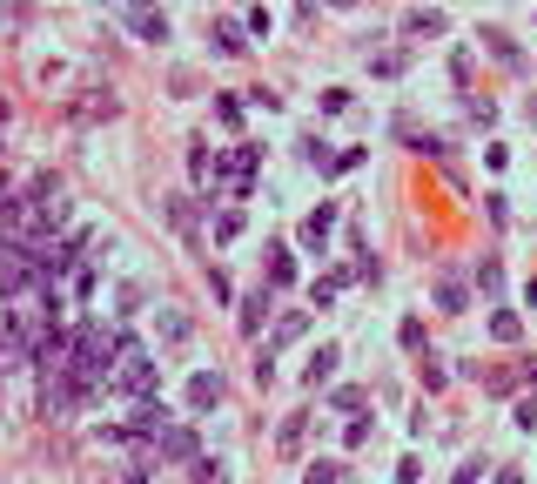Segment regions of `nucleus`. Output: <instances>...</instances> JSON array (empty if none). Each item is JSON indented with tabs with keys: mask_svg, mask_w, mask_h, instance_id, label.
<instances>
[{
	"mask_svg": "<svg viewBox=\"0 0 537 484\" xmlns=\"http://www.w3.org/2000/svg\"><path fill=\"white\" fill-rule=\"evenodd\" d=\"M108 377L134 397V404H142V397L154 390V357H148L134 337H114V370H108Z\"/></svg>",
	"mask_w": 537,
	"mask_h": 484,
	"instance_id": "f257e3e1",
	"label": "nucleus"
},
{
	"mask_svg": "<svg viewBox=\"0 0 537 484\" xmlns=\"http://www.w3.org/2000/svg\"><path fill=\"white\" fill-rule=\"evenodd\" d=\"M255 155H263L255 142L229 148V162H222V196H249V188H255Z\"/></svg>",
	"mask_w": 537,
	"mask_h": 484,
	"instance_id": "f03ea898",
	"label": "nucleus"
},
{
	"mask_svg": "<svg viewBox=\"0 0 537 484\" xmlns=\"http://www.w3.org/2000/svg\"><path fill=\"white\" fill-rule=\"evenodd\" d=\"M188 176H195V188H222V155L209 148V142H188Z\"/></svg>",
	"mask_w": 537,
	"mask_h": 484,
	"instance_id": "7ed1b4c3",
	"label": "nucleus"
},
{
	"mask_svg": "<svg viewBox=\"0 0 537 484\" xmlns=\"http://www.w3.org/2000/svg\"><path fill=\"white\" fill-rule=\"evenodd\" d=\"M128 27L142 34V41H162V34H168V14L154 7V0H128Z\"/></svg>",
	"mask_w": 537,
	"mask_h": 484,
	"instance_id": "20e7f679",
	"label": "nucleus"
},
{
	"mask_svg": "<svg viewBox=\"0 0 537 484\" xmlns=\"http://www.w3.org/2000/svg\"><path fill=\"white\" fill-rule=\"evenodd\" d=\"M75 377H67V370H55V377H47V384H41V410H47V418H67V404H75Z\"/></svg>",
	"mask_w": 537,
	"mask_h": 484,
	"instance_id": "39448f33",
	"label": "nucleus"
},
{
	"mask_svg": "<svg viewBox=\"0 0 537 484\" xmlns=\"http://www.w3.org/2000/svg\"><path fill=\"white\" fill-rule=\"evenodd\" d=\"M154 451H162V458H202V451H195V430H182V424H162V430H154Z\"/></svg>",
	"mask_w": 537,
	"mask_h": 484,
	"instance_id": "423d86ee",
	"label": "nucleus"
},
{
	"mask_svg": "<svg viewBox=\"0 0 537 484\" xmlns=\"http://www.w3.org/2000/svg\"><path fill=\"white\" fill-rule=\"evenodd\" d=\"M215 397H222V377H215V370H195V377H188V410H209Z\"/></svg>",
	"mask_w": 537,
	"mask_h": 484,
	"instance_id": "0eeeda50",
	"label": "nucleus"
},
{
	"mask_svg": "<svg viewBox=\"0 0 537 484\" xmlns=\"http://www.w3.org/2000/svg\"><path fill=\"white\" fill-rule=\"evenodd\" d=\"M483 47H491V55L504 61V67H524V55H517V41H511L504 27H483Z\"/></svg>",
	"mask_w": 537,
	"mask_h": 484,
	"instance_id": "6e6552de",
	"label": "nucleus"
},
{
	"mask_svg": "<svg viewBox=\"0 0 537 484\" xmlns=\"http://www.w3.org/2000/svg\"><path fill=\"white\" fill-rule=\"evenodd\" d=\"M283 283H296V256L275 249V256H269V289H283Z\"/></svg>",
	"mask_w": 537,
	"mask_h": 484,
	"instance_id": "1a4fd4ad",
	"label": "nucleus"
},
{
	"mask_svg": "<svg viewBox=\"0 0 537 484\" xmlns=\"http://www.w3.org/2000/svg\"><path fill=\"white\" fill-rule=\"evenodd\" d=\"M403 34H443V14H437V7H417V14L403 21Z\"/></svg>",
	"mask_w": 537,
	"mask_h": 484,
	"instance_id": "9d476101",
	"label": "nucleus"
},
{
	"mask_svg": "<svg viewBox=\"0 0 537 484\" xmlns=\"http://www.w3.org/2000/svg\"><path fill=\"white\" fill-rule=\"evenodd\" d=\"M263 309H269V283H263V289H255V297H249V303H242V330H263Z\"/></svg>",
	"mask_w": 537,
	"mask_h": 484,
	"instance_id": "9b49d317",
	"label": "nucleus"
},
{
	"mask_svg": "<svg viewBox=\"0 0 537 484\" xmlns=\"http://www.w3.org/2000/svg\"><path fill=\"white\" fill-rule=\"evenodd\" d=\"M303 337V309H289L283 323H275V337H269V350H283V343H296Z\"/></svg>",
	"mask_w": 537,
	"mask_h": 484,
	"instance_id": "f8f14e48",
	"label": "nucleus"
},
{
	"mask_svg": "<svg viewBox=\"0 0 537 484\" xmlns=\"http://www.w3.org/2000/svg\"><path fill=\"white\" fill-rule=\"evenodd\" d=\"M329 222H336V209H316V216L303 222V242H323V236H329Z\"/></svg>",
	"mask_w": 537,
	"mask_h": 484,
	"instance_id": "ddd939ff",
	"label": "nucleus"
},
{
	"mask_svg": "<svg viewBox=\"0 0 537 484\" xmlns=\"http://www.w3.org/2000/svg\"><path fill=\"white\" fill-rule=\"evenodd\" d=\"M168 222H175V229H182V236H195V209H188V202H182V196H175V202H168Z\"/></svg>",
	"mask_w": 537,
	"mask_h": 484,
	"instance_id": "4468645a",
	"label": "nucleus"
},
{
	"mask_svg": "<svg viewBox=\"0 0 537 484\" xmlns=\"http://www.w3.org/2000/svg\"><path fill=\"white\" fill-rule=\"evenodd\" d=\"M463 303H471V297H463V283H443V289H437V309H450V317H457Z\"/></svg>",
	"mask_w": 537,
	"mask_h": 484,
	"instance_id": "2eb2a0df",
	"label": "nucleus"
},
{
	"mask_svg": "<svg viewBox=\"0 0 537 484\" xmlns=\"http://www.w3.org/2000/svg\"><path fill=\"white\" fill-rule=\"evenodd\" d=\"M215 236L235 242V236H242V209H222V216H215Z\"/></svg>",
	"mask_w": 537,
	"mask_h": 484,
	"instance_id": "dca6fc26",
	"label": "nucleus"
},
{
	"mask_svg": "<svg viewBox=\"0 0 537 484\" xmlns=\"http://www.w3.org/2000/svg\"><path fill=\"white\" fill-rule=\"evenodd\" d=\"M329 370H336V350H329V343H323V350H316V363H309V384H323Z\"/></svg>",
	"mask_w": 537,
	"mask_h": 484,
	"instance_id": "f3484780",
	"label": "nucleus"
},
{
	"mask_svg": "<svg viewBox=\"0 0 537 484\" xmlns=\"http://www.w3.org/2000/svg\"><path fill=\"white\" fill-rule=\"evenodd\" d=\"M215 47H222V55H242V27L222 21V27H215Z\"/></svg>",
	"mask_w": 537,
	"mask_h": 484,
	"instance_id": "a211bd4d",
	"label": "nucleus"
},
{
	"mask_svg": "<svg viewBox=\"0 0 537 484\" xmlns=\"http://www.w3.org/2000/svg\"><path fill=\"white\" fill-rule=\"evenodd\" d=\"M491 337H497V343L517 337V317H511V309H497V317H491Z\"/></svg>",
	"mask_w": 537,
	"mask_h": 484,
	"instance_id": "6ab92c4d",
	"label": "nucleus"
},
{
	"mask_svg": "<svg viewBox=\"0 0 537 484\" xmlns=\"http://www.w3.org/2000/svg\"><path fill=\"white\" fill-rule=\"evenodd\" d=\"M303 484H336V464H329V458H316V464H309V478Z\"/></svg>",
	"mask_w": 537,
	"mask_h": 484,
	"instance_id": "aec40b11",
	"label": "nucleus"
},
{
	"mask_svg": "<svg viewBox=\"0 0 537 484\" xmlns=\"http://www.w3.org/2000/svg\"><path fill=\"white\" fill-rule=\"evenodd\" d=\"M195 478H202V484H222V464H215V458H195Z\"/></svg>",
	"mask_w": 537,
	"mask_h": 484,
	"instance_id": "412c9836",
	"label": "nucleus"
},
{
	"mask_svg": "<svg viewBox=\"0 0 537 484\" xmlns=\"http://www.w3.org/2000/svg\"><path fill=\"white\" fill-rule=\"evenodd\" d=\"M497 484H524V478H517V464H504V471H497Z\"/></svg>",
	"mask_w": 537,
	"mask_h": 484,
	"instance_id": "4be33fe9",
	"label": "nucleus"
},
{
	"mask_svg": "<svg viewBox=\"0 0 537 484\" xmlns=\"http://www.w3.org/2000/svg\"><path fill=\"white\" fill-rule=\"evenodd\" d=\"M121 484H148V471H128V478H121Z\"/></svg>",
	"mask_w": 537,
	"mask_h": 484,
	"instance_id": "5701e85b",
	"label": "nucleus"
}]
</instances>
